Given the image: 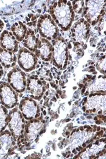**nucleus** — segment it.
Segmentation results:
<instances>
[{"label": "nucleus", "instance_id": "nucleus-5", "mask_svg": "<svg viewBox=\"0 0 106 159\" xmlns=\"http://www.w3.org/2000/svg\"><path fill=\"white\" fill-rule=\"evenodd\" d=\"M84 7L83 14L86 21L92 25L98 22L100 14L105 8V1H86Z\"/></svg>", "mask_w": 106, "mask_h": 159}, {"label": "nucleus", "instance_id": "nucleus-24", "mask_svg": "<svg viewBox=\"0 0 106 159\" xmlns=\"http://www.w3.org/2000/svg\"><path fill=\"white\" fill-rule=\"evenodd\" d=\"M3 74H4L3 68H2V65H1V63H0V79L2 78Z\"/></svg>", "mask_w": 106, "mask_h": 159}, {"label": "nucleus", "instance_id": "nucleus-20", "mask_svg": "<svg viewBox=\"0 0 106 159\" xmlns=\"http://www.w3.org/2000/svg\"><path fill=\"white\" fill-rule=\"evenodd\" d=\"M8 122V111L6 107L0 105V134L6 128Z\"/></svg>", "mask_w": 106, "mask_h": 159}, {"label": "nucleus", "instance_id": "nucleus-18", "mask_svg": "<svg viewBox=\"0 0 106 159\" xmlns=\"http://www.w3.org/2000/svg\"><path fill=\"white\" fill-rule=\"evenodd\" d=\"M38 35H37L35 32L32 29H29L24 39L23 45L25 48L32 52H35L38 47Z\"/></svg>", "mask_w": 106, "mask_h": 159}, {"label": "nucleus", "instance_id": "nucleus-14", "mask_svg": "<svg viewBox=\"0 0 106 159\" xmlns=\"http://www.w3.org/2000/svg\"><path fill=\"white\" fill-rule=\"evenodd\" d=\"M90 24L84 19H81L74 25L73 36L79 43H84L86 40L89 32Z\"/></svg>", "mask_w": 106, "mask_h": 159}, {"label": "nucleus", "instance_id": "nucleus-17", "mask_svg": "<svg viewBox=\"0 0 106 159\" xmlns=\"http://www.w3.org/2000/svg\"><path fill=\"white\" fill-rule=\"evenodd\" d=\"M17 61V57L15 53L9 52L0 47V63L6 68H9L15 66Z\"/></svg>", "mask_w": 106, "mask_h": 159}, {"label": "nucleus", "instance_id": "nucleus-1", "mask_svg": "<svg viewBox=\"0 0 106 159\" xmlns=\"http://www.w3.org/2000/svg\"><path fill=\"white\" fill-rule=\"evenodd\" d=\"M50 13L55 24L63 30H68L74 19V12L71 2L69 1H58L50 6Z\"/></svg>", "mask_w": 106, "mask_h": 159}, {"label": "nucleus", "instance_id": "nucleus-23", "mask_svg": "<svg viewBox=\"0 0 106 159\" xmlns=\"http://www.w3.org/2000/svg\"><path fill=\"white\" fill-rule=\"evenodd\" d=\"M97 69L102 73H105V57H103L97 63Z\"/></svg>", "mask_w": 106, "mask_h": 159}, {"label": "nucleus", "instance_id": "nucleus-27", "mask_svg": "<svg viewBox=\"0 0 106 159\" xmlns=\"http://www.w3.org/2000/svg\"><path fill=\"white\" fill-rule=\"evenodd\" d=\"M0 47H1V43H0Z\"/></svg>", "mask_w": 106, "mask_h": 159}, {"label": "nucleus", "instance_id": "nucleus-12", "mask_svg": "<svg viewBox=\"0 0 106 159\" xmlns=\"http://www.w3.org/2000/svg\"><path fill=\"white\" fill-rule=\"evenodd\" d=\"M15 144V140L9 130H4L1 132L0 134V158L9 155Z\"/></svg>", "mask_w": 106, "mask_h": 159}, {"label": "nucleus", "instance_id": "nucleus-2", "mask_svg": "<svg viewBox=\"0 0 106 159\" xmlns=\"http://www.w3.org/2000/svg\"><path fill=\"white\" fill-rule=\"evenodd\" d=\"M52 43L53 64L58 69L64 70L66 67L68 60L67 44L64 39L61 36H58L53 40Z\"/></svg>", "mask_w": 106, "mask_h": 159}, {"label": "nucleus", "instance_id": "nucleus-21", "mask_svg": "<svg viewBox=\"0 0 106 159\" xmlns=\"http://www.w3.org/2000/svg\"><path fill=\"white\" fill-rule=\"evenodd\" d=\"M90 88V92H95V91H105V76L102 79L99 78L93 84H92L89 89Z\"/></svg>", "mask_w": 106, "mask_h": 159}, {"label": "nucleus", "instance_id": "nucleus-19", "mask_svg": "<svg viewBox=\"0 0 106 159\" xmlns=\"http://www.w3.org/2000/svg\"><path fill=\"white\" fill-rule=\"evenodd\" d=\"M11 32L18 42L22 41L26 35L27 29L25 25L19 21L13 24L11 28Z\"/></svg>", "mask_w": 106, "mask_h": 159}, {"label": "nucleus", "instance_id": "nucleus-11", "mask_svg": "<svg viewBox=\"0 0 106 159\" xmlns=\"http://www.w3.org/2000/svg\"><path fill=\"white\" fill-rule=\"evenodd\" d=\"M26 88L30 98L37 100H40L42 98L45 91L43 83L35 76H31L28 78Z\"/></svg>", "mask_w": 106, "mask_h": 159}, {"label": "nucleus", "instance_id": "nucleus-15", "mask_svg": "<svg viewBox=\"0 0 106 159\" xmlns=\"http://www.w3.org/2000/svg\"><path fill=\"white\" fill-rule=\"evenodd\" d=\"M0 43L2 48L15 53L18 51V41L11 32L4 30L0 35Z\"/></svg>", "mask_w": 106, "mask_h": 159}, {"label": "nucleus", "instance_id": "nucleus-25", "mask_svg": "<svg viewBox=\"0 0 106 159\" xmlns=\"http://www.w3.org/2000/svg\"><path fill=\"white\" fill-rule=\"evenodd\" d=\"M4 27V23L2 20H0V31L1 30V29H2Z\"/></svg>", "mask_w": 106, "mask_h": 159}, {"label": "nucleus", "instance_id": "nucleus-8", "mask_svg": "<svg viewBox=\"0 0 106 159\" xmlns=\"http://www.w3.org/2000/svg\"><path fill=\"white\" fill-rule=\"evenodd\" d=\"M19 109L27 120L37 119L40 116V108L36 101L30 97H24L20 100Z\"/></svg>", "mask_w": 106, "mask_h": 159}, {"label": "nucleus", "instance_id": "nucleus-10", "mask_svg": "<svg viewBox=\"0 0 106 159\" xmlns=\"http://www.w3.org/2000/svg\"><path fill=\"white\" fill-rule=\"evenodd\" d=\"M43 127L44 122L40 119H34L29 120V122L25 124L23 134L25 142L30 143L34 141L41 133Z\"/></svg>", "mask_w": 106, "mask_h": 159}, {"label": "nucleus", "instance_id": "nucleus-13", "mask_svg": "<svg viewBox=\"0 0 106 159\" xmlns=\"http://www.w3.org/2000/svg\"><path fill=\"white\" fill-rule=\"evenodd\" d=\"M83 104H85V108L89 111H91L95 112L97 110L105 111V94H91L89 99L86 100Z\"/></svg>", "mask_w": 106, "mask_h": 159}, {"label": "nucleus", "instance_id": "nucleus-3", "mask_svg": "<svg viewBox=\"0 0 106 159\" xmlns=\"http://www.w3.org/2000/svg\"><path fill=\"white\" fill-rule=\"evenodd\" d=\"M7 125L14 140H17L23 136L25 122L19 108L14 107L8 113Z\"/></svg>", "mask_w": 106, "mask_h": 159}, {"label": "nucleus", "instance_id": "nucleus-9", "mask_svg": "<svg viewBox=\"0 0 106 159\" xmlns=\"http://www.w3.org/2000/svg\"><path fill=\"white\" fill-rule=\"evenodd\" d=\"M7 83L17 93L24 92L27 84L25 73L20 68L14 67L7 74Z\"/></svg>", "mask_w": 106, "mask_h": 159}, {"label": "nucleus", "instance_id": "nucleus-26", "mask_svg": "<svg viewBox=\"0 0 106 159\" xmlns=\"http://www.w3.org/2000/svg\"><path fill=\"white\" fill-rule=\"evenodd\" d=\"M43 114H44V115H46V112L43 111Z\"/></svg>", "mask_w": 106, "mask_h": 159}, {"label": "nucleus", "instance_id": "nucleus-6", "mask_svg": "<svg viewBox=\"0 0 106 159\" xmlns=\"http://www.w3.org/2000/svg\"><path fill=\"white\" fill-rule=\"evenodd\" d=\"M0 102L7 109L15 107L18 102L17 92L4 81L0 82Z\"/></svg>", "mask_w": 106, "mask_h": 159}, {"label": "nucleus", "instance_id": "nucleus-22", "mask_svg": "<svg viewBox=\"0 0 106 159\" xmlns=\"http://www.w3.org/2000/svg\"><path fill=\"white\" fill-rule=\"evenodd\" d=\"M73 9L74 12L77 14H80L84 9V1H77L73 2Z\"/></svg>", "mask_w": 106, "mask_h": 159}, {"label": "nucleus", "instance_id": "nucleus-16", "mask_svg": "<svg viewBox=\"0 0 106 159\" xmlns=\"http://www.w3.org/2000/svg\"><path fill=\"white\" fill-rule=\"evenodd\" d=\"M53 52V47L49 40L42 38L38 40V47L35 52V54L40 57L43 61H49L51 60Z\"/></svg>", "mask_w": 106, "mask_h": 159}, {"label": "nucleus", "instance_id": "nucleus-4", "mask_svg": "<svg viewBox=\"0 0 106 159\" xmlns=\"http://www.w3.org/2000/svg\"><path fill=\"white\" fill-rule=\"evenodd\" d=\"M37 29L40 35L48 40H53L58 35V28L49 14L42 15L37 22Z\"/></svg>", "mask_w": 106, "mask_h": 159}, {"label": "nucleus", "instance_id": "nucleus-7", "mask_svg": "<svg viewBox=\"0 0 106 159\" xmlns=\"http://www.w3.org/2000/svg\"><path fill=\"white\" fill-rule=\"evenodd\" d=\"M17 60L20 68L26 72L33 70L37 63L36 55L25 47H22L18 50Z\"/></svg>", "mask_w": 106, "mask_h": 159}]
</instances>
